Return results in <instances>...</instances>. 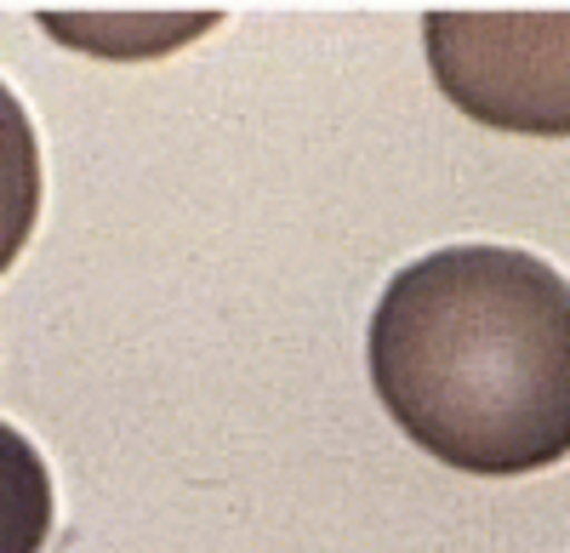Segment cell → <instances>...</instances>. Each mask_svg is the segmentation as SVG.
<instances>
[{
    "label": "cell",
    "mask_w": 570,
    "mask_h": 553,
    "mask_svg": "<svg viewBox=\"0 0 570 553\" xmlns=\"http://www.w3.org/2000/svg\"><path fill=\"white\" fill-rule=\"evenodd\" d=\"M35 217H40V144H35L29 109L0 80V274L29 246Z\"/></svg>",
    "instance_id": "3957f363"
},
{
    "label": "cell",
    "mask_w": 570,
    "mask_h": 553,
    "mask_svg": "<svg viewBox=\"0 0 570 553\" xmlns=\"http://www.w3.org/2000/svg\"><path fill=\"white\" fill-rule=\"evenodd\" d=\"M52 474H46L40 451L0 423V553H40L52 536Z\"/></svg>",
    "instance_id": "277c9868"
},
{
    "label": "cell",
    "mask_w": 570,
    "mask_h": 553,
    "mask_svg": "<svg viewBox=\"0 0 570 553\" xmlns=\"http://www.w3.org/2000/svg\"><path fill=\"white\" fill-rule=\"evenodd\" d=\"M422 40L468 120L570 137V12H428Z\"/></svg>",
    "instance_id": "7a4b0ae2"
},
{
    "label": "cell",
    "mask_w": 570,
    "mask_h": 553,
    "mask_svg": "<svg viewBox=\"0 0 570 553\" xmlns=\"http://www.w3.org/2000/svg\"><path fill=\"white\" fill-rule=\"evenodd\" d=\"M371 388L434 463L537 474L570 456V280L537 251L445 246L371 314Z\"/></svg>",
    "instance_id": "6da1fadb"
}]
</instances>
